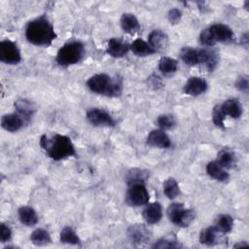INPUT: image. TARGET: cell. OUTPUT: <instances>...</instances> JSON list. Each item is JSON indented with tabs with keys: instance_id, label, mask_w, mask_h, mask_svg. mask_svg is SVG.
<instances>
[{
	"instance_id": "obj_1",
	"label": "cell",
	"mask_w": 249,
	"mask_h": 249,
	"mask_svg": "<svg viewBox=\"0 0 249 249\" xmlns=\"http://www.w3.org/2000/svg\"><path fill=\"white\" fill-rule=\"evenodd\" d=\"M56 37L53 25L45 16H40L26 24L25 38L32 45L49 47Z\"/></svg>"
},
{
	"instance_id": "obj_2",
	"label": "cell",
	"mask_w": 249,
	"mask_h": 249,
	"mask_svg": "<svg viewBox=\"0 0 249 249\" xmlns=\"http://www.w3.org/2000/svg\"><path fill=\"white\" fill-rule=\"evenodd\" d=\"M40 145L48 157L53 160H61L76 155V149L71 138L59 133H55L51 137L46 134L42 135Z\"/></svg>"
},
{
	"instance_id": "obj_3",
	"label": "cell",
	"mask_w": 249,
	"mask_h": 249,
	"mask_svg": "<svg viewBox=\"0 0 249 249\" xmlns=\"http://www.w3.org/2000/svg\"><path fill=\"white\" fill-rule=\"evenodd\" d=\"M87 87L94 93L116 97L122 93L123 81L120 78H112L107 74L99 73L87 81Z\"/></svg>"
},
{
	"instance_id": "obj_4",
	"label": "cell",
	"mask_w": 249,
	"mask_h": 249,
	"mask_svg": "<svg viewBox=\"0 0 249 249\" xmlns=\"http://www.w3.org/2000/svg\"><path fill=\"white\" fill-rule=\"evenodd\" d=\"M85 53V47L79 41L64 44L56 53V62L60 66H70L80 62Z\"/></svg>"
},
{
	"instance_id": "obj_5",
	"label": "cell",
	"mask_w": 249,
	"mask_h": 249,
	"mask_svg": "<svg viewBox=\"0 0 249 249\" xmlns=\"http://www.w3.org/2000/svg\"><path fill=\"white\" fill-rule=\"evenodd\" d=\"M167 217L170 222L179 227H189L196 218V213L193 209L185 208L182 203L173 202L166 210Z\"/></svg>"
},
{
	"instance_id": "obj_6",
	"label": "cell",
	"mask_w": 249,
	"mask_h": 249,
	"mask_svg": "<svg viewBox=\"0 0 249 249\" xmlns=\"http://www.w3.org/2000/svg\"><path fill=\"white\" fill-rule=\"evenodd\" d=\"M128 186L125 199L129 205L141 206L148 203L150 196L144 183H135Z\"/></svg>"
},
{
	"instance_id": "obj_7",
	"label": "cell",
	"mask_w": 249,
	"mask_h": 249,
	"mask_svg": "<svg viewBox=\"0 0 249 249\" xmlns=\"http://www.w3.org/2000/svg\"><path fill=\"white\" fill-rule=\"evenodd\" d=\"M0 60L6 64H18L20 62V51L15 42L9 39L0 42Z\"/></svg>"
},
{
	"instance_id": "obj_8",
	"label": "cell",
	"mask_w": 249,
	"mask_h": 249,
	"mask_svg": "<svg viewBox=\"0 0 249 249\" xmlns=\"http://www.w3.org/2000/svg\"><path fill=\"white\" fill-rule=\"evenodd\" d=\"M87 119L94 126H114L113 117L106 111L98 108L90 109L87 112Z\"/></svg>"
},
{
	"instance_id": "obj_9",
	"label": "cell",
	"mask_w": 249,
	"mask_h": 249,
	"mask_svg": "<svg viewBox=\"0 0 249 249\" xmlns=\"http://www.w3.org/2000/svg\"><path fill=\"white\" fill-rule=\"evenodd\" d=\"M208 29L215 43L217 42L230 43V42H232L234 39L232 30L226 24L215 23L209 26Z\"/></svg>"
},
{
	"instance_id": "obj_10",
	"label": "cell",
	"mask_w": 249,
	"mask_h": 249,
	"mask_svg": "<svg viewBox=\"0 0 249 249\" xmlns=\"http://www.w3.org/2000/svg\"><path fill=\"white\" fill-rule=\"evenodd\" d=\"M130 49V46L121 38H110L108 40L106 53L112 57L120 58L124 56Z\"/></svg>"
},
{
	"instance_id": "obj_11",
	"label": "cell",
	"mask_w": 249,
	"mask_h": 249,
	"mask_svg": "<svg viewBox=\"0 0 249 249\" xmlns=\"http://www.w3.org/2000/svg\"><path fill=\"white\" fill-rule=\"evenodd\" d=\"M206 81L200 77H191L184 86V92L191 96H197L207 90Z\"/></svg>"
},
{
	"instance_id": "obj_12",
	"label": "cell",
	"mask_w": 249,
	"mask_h": 249,
	"mask_svg": "<svg viewBox=\"0 0 249 249\" xmlns=\"http://www.w3.org/2000/svg\"><path fill=\"white\" fill-rule=\"evenodd\" d=\"M147 145L160 149H166L171 146L168 135L162 129L152 130L147 137Z\"/></svg>"
},
{
	"instance_id": "obj_13",
	"label": "cell",
	"mask_w": 249,
	"mask_h": 249,
	"mask_svg": "<svg viewBox=\"0 0 249 249\" xmlns=\"http://www.w3.org/2000/svg\"><path fill=\"white\" fill-rule=\"evenodd\" d=\"M127 235L131 240V242L138 245H141L147 242L150 238L148 229L141 224H135V225L129 226V228L127 229Z\"/></svg>"
},
{
	"instance_id": "obj_14",
	"label": "cell",
	"mask_w": 249,
	"mask_h": 249,
	"mask_svg": "<svg viewBox=\"0 0 249 249\" xmlns=\"http://www.w3.org/2000/svg\"><path fill=\"white\" fill-rule=\"evenodd\" d=\"M149 45L155 50V52H160L166 49L168 45V37L167 35L160 30V29H155L153 30L148 37Z\"/></svg>"
},
{
	"instance_id": "obj_15",
	"label": "cell",
	"mask_w": 249,
	"mask_h": 249,
	"mask_svg": "<svg viewBox=\"0 0 249 249\" xmlns=\"http://www.w3.org/2000/svg\"><path fill=\"white\" fill-rule=\"evenodd\" d=\"M199 59L198 64L204 65L208 71H212L218 64L219 55L211 49H199Z\"/></svg>"
},
{
	"instance_id": "obj_16",
	"label": "cell",
	"mask_w": 249,
	"mask_h": 249,
	"mask_svg": "<svg viewBox=\"0 0 249 249\" xmlns=\"http://www.w3.org/2000/svg\"><path fill=\"white\" fill-rule=\"evenodd\" d=\"M142 216L147 224L154 225L160 221L162 217V208L159 202H153L146 206Z\"/></svg>"
},
{
	"instance_id": "obj_17",
	"label": "cell",
	"mask_w": 249,
	"mask_h": 249,
	"mask_svg": "<svg viewBox=\"0 0 249 249\" xmlns=\"http://www.w3.org/2000/svg\"><path fill=\"white\" fill-rule=\"evenodd\" d=\"M220 108L225 117L229 116L232 119H238L242 115V106L239 101L234 98L225 100L220 105Z\"/></svg>"
},
{
	"instance_id": "obj_18",
	"label": "cell",
	"mask_w": 249,
	"mask_h": 249,
	"mask_svg": "<svg viewBox=\"0 0 249 249\" xmlns=\"http://www.w3.org/2000/svg\"><path fill=\"white\" fill-rule=\"evenodd\" d=\"M1 125L5 130L15 132L22 127L23 119L18 114H16V113L7 114L2 117Z\"/></svg>"
},
{
	"instance_id": "obj_19",
	"label": "cell",
	"mask_w": 249,
	"mask_h": 249,
	"mask_svg": "<svg viewBox=\"0 0 249 249\" xmlns=\"http://www.w3.org/2000/svg\"><path fill=\"white\" fill-rule=\"evenodd\" d=\"M206 172L211 178L220 182H226L229 180L230 177L226 169L222 167L216 160H212L207 163Z\"/></svg>"
},
{
	"instance_id": "obj_20",
	"label": "cell",
	"mask_w": 249,
	"mask_h": 249,
	"mask_svg": "<svg viewBox=\"0 0 249 249\" xmlns=\"http://www.w3.org/2000/svg\"><path fill=\"white\" fill-rule=\"evenodd\" d=\"M121 27L128 34H132L139 30L140 24L137 18L130 13H124L121 17Z\"/></svg>"
},
{
	"instance_id": "obj_21",
	"label": "cell",
	"mask_w": 249,
	"mask_h": 249,
	"mask_svg": "<svg viewBox=\"0 0 249 249\" xmlns=\"http://www.w3.org/2000/svg\"><path fill=\"white\" fill-rule=\"evenodd\" d=\"M18 219L21 224L32 227L38 223V216L35 210L30 206H21L18 208Z\"/></svg>"
},
{
	"instance_id": "obj_22",
	"label": "cell",
	"mask_w": 249,
	"mask_h": 249,
	"mask_svg": "<svg viewBox=\"0 0 249 249\" xmlns=\"http://www.w3.org/2000/svg\"><path fill=\"white\" fill-rule=\"evenodd\" d=\"M130 50L137 56H147L156 53L149 43L141 38H138L132 42L130 45Z\"/></svg>"
},
{
	"instance_id": "obj_23",
	"label": "cell",
	"mask_w": 249,
	"mask_h": 249,
	"mask_svg": "<svg viewBox=\"0 0 249 249\" xmlns=\"http://www.w3.org/2000/svg\"><path fill=\"white\" fill-rule=\"evenodd\" d=\"M15 108L18 112L17 114H18L23 120H29L35 112L33 104L27 99H18L15 102Z\"/></svg>"
},
{
	"instance_id": "obj_24",
	"label": "cell",
	"mask_w": 249,
	"mask_h": 249,
	"mask_svg": "<svg viewBox=\"0 0 249 249\" xmlns=\"http://www.w3.org/2000/svg\"><path fill=\"white\" fill-rule=\"evenodd\" d=\"M233 227V219L229 214H221L217 217L215 221L214 228L218 232L228 233L232 230Z\"/></svg>"
},
{
	"instance_id": "obj_25",
	"label": "cell",
	"mask_w": 249,
	"mask_h": 249,
	"mask_svg": "<svg viewBox=\"0 0 249 249\" xmlns=\"http://www.w3.org/2000/svg\"><path fill=\"white\" fill-rule=\"evenodd\" d=\"M181 59L190 66H195L198 64L199 51L191 47H184L180 52Z\"/></svg>"
},
{
	"instance_id": "obj_26",
	"label": "cell",
	"mask_w": 249,
	"mask_h": 249,
	"mask_svg": "<svg viewBox=\"0 0 249 249\" xmlns=\"http://www.w3.org/2000/svg\"><path fill=\"white\" fill-rule=\"evenodd\" d=\"M30 240L36 246H45L52 242V238L49 231L41 228L36 229L35 231H32L30 235Z\"/></svg>"
},
{
	"instance_id": "obj_27",
	"label": "cell",
	"mask_w": 249,
	"mask_h": 249,
	"mask_svg": "<svg viewBox=\"0 0 249 249\" xmlns=\"http://www.w3.org/2000/svg\"><path fill=\"white\" fill-rule=\"evenodd\" d=\"M216 161L225 169L231 168L235 163V157L234 154L230 149H222L218 155Z\"/></svg>"
},
{
	"instance_id": "obj_28",
	"label": "cell",
	"mask_w": 249,
	"mask_h": 249,
	"mask_svg": "<svg viewBox=\"0 0 249 249\" xmlns=\"http://www.w3.org/2000/svg\"><path fill=\"white\" fill-rule=\"evenodd\" d=\"M149 173L147 170L140 168H132L126 174V183L127 185L135 183H144L148 179Z\"/></svg>"
},
{
	"instance_id": "obj_29",
	"label": "cell",
	"mask_w": 249,
	"mask_h": 249,
	"mask_svg": "<svg viewBox=\"0 0 249 249\" xmlns=\"http://www.w3.org/2000/svg\"><path fill=\"white\" fill-rule=\"evenodd\" d=\"M59 240L62 243L71 245H81V239L76 234L75 231L70 227H65L61 230L59 234Z\"/></svg>"
},
{
	"instance_id": "obj_30",
	"label": "cell",
	"mask_w": 249,
	"mask_h": 249,
	"mask_svg": "<svg viewBox=\"0 0 249 249\" xmlns=\"http://www.w3.org/2000/svg\"><path fill=\"white\" fill-rule=\"evenodd\" d=\"M217 234L218 231L217 230L214 228V226L212 227H208L204 230H202L199 233V242L201 244L210 246L215 244L216 240H217Z\"/></svg>"
},
{
	"instance_id": "obj_31",
	"label": "cell",
	"mask_w": 249,
	"mask_h": 249,
	"mask_svg": "<svg viewBox=\"0 0 249 249\" xmlns=\"http://www.w3.org/2000/svg\"><path fill=\"white\" fill-rule=\"evenodd\" d=\"M178 68V61L172 57L162 56L159 61V69L165 75L174 73Z\"/></svg>"
},
{
	"instance_id": "obj_32",
	"label": "cell",
	"mask_w": 249,
	"mask_h": 249,
	"mask_svg": "<svg viewBox=\"0 0 249 249\" xmlns=\"http://www.w3.org/2000/svg\"><path fill=\"white\" fill-rule=\"evenodd\" d=\"M163 192L166 197H168L169 199L176 198L180 193L179 185L176 180L173 178L166 179L163 183Z\"/></svg>"
},
{
	"instance_id": "obj_33",
	"label": "cell",
	"mask_w": 249,
	"mask_h": 249,
	"mask_svg": "<svg viewBox=\"0 0 249 249\" xmlns=\"http://www.w3.org/2000/svg\"><path fill=\"white\" fill-rule=\"evenodd\" d=\"M153 247L154 248H178V247H181V245L180 243H178L176 237L173 234H170L159 239L157 242H155Z\"/></svg>"
},
{
	"instance_id": "obj_34",
	"label": "cell",
	"mask_w": 249,
	"mask_h": 249,
	"mask_svg": "<svg viewBox=\"0 0 249 249\" xmlns=\"http://www.w3.org/2000/svg\"><path fill=\"white\" fill-rule=\"evenodd\" d=\"M157 124L160 129L168 130V129H171L172 127H174L176 121L172 115L163 114V115H160L158 117Z\"/></svg>"
},
{
	"instance_id": "obj_35",
	"label": "cell",
	"mask_w": 249,
	"mask_h": 249,
	"mask_svg": "<svg viewBox=\"0 0 249 249\" xmlns=\"http://www.w3.org/2000/svg\"><path fill=\"white\" fill-rule=\"evenodd\" d=\"M225 118L226 117L221 111L220 105H216L212 111V121L214 124L220 128H225V124H224Z\"/></svg>"
},
{
	"instance_id": "obj_36",
	"label": "cell",
	"mask_w": 249,
	"mask_h": 249,
	"mask_svg": "<svg viewBox=\"0 0 249 249\" xmlns=\"http://www.w3.org/2000/svg\"><path fill=\"white\" fill-rule=\"evenodd\" d=\"M199 41H200V44L205 46V47H212L214 46L216 43L214 42V40L212 39V36L209 32V29L208 27L203 29L201 32H200V35H199Z\"/></svg>"
},
{
	"instance_id": "obj_37",
	"label": "cell",
	"mask_w": 249,
	"mask_h": 249,
	"mask_svg": "<svg viewBox=\"0 0 249 249\" xmlns=\"http://www.w3.org/2000/svg\"><path fill=\"white\" fill-rule=\"evenodd\" d=\"M181 18H182V12L179 9L173 8L168 11L167 18L171 24H177L180 21Z\"/></svg>"
},
{
	"instance_id": "obj_38",
	"label": "cell",
	"mask_w": 249,
	"mask_h": 249,
	"mask_svg": "<svg viewBox=\"0 0 249 249\" xmlns=\"http://www.w3.org/2000/svg\"><path fill=\"white\" fill-rule=\"evenodd\" d=\"M12 237V231L8 225L2 223L1 224V231H0V240L2 243L9 241Z\"/></svg>"
},
{
	"instance_id": "obj_39",
	"label": "cell",
	"mask_w": 249,
	"mask_h": 249,
	"mask_svg": "<svg viewBox=\"0 0 249 249\" xmlns=\"http://www.w3.org/2000/svg\"><path fill=\"white\" fill-rule=\"evenodd\" d=\"M235 87L238 90L247 92L248 91V87H249V81L247 76H240L236 82H235Z\"/></svg>"
},
{
	"instance_id": "obj_40",
	"label": "cell",
	"mask_w": 249,
	"mask_h": 249,
	"mask_svg": "<svg viewBox=\"0 0 249 249\" xmlns=\"http://www.w3.org/2000/svg\"><path fill=\"white\" fill-rule=\"evenodd\" d=\"M149 81H150V84H151V86H153L155 89H159V88H160V87H161V83H160V79H159V77H157V76H153V77H150Z\"/></svg>"
},
{
	"instance_id": "obj_41",
	"label": "cell",
	"mask_w": 249,
	"mask_h": 249,
	"mask_svg": "<svg viewBox=\"0 0 249 249\" xmlns=\"http://www.w3.org/2000/svg\"><path fill=\"white\" fill-rule=\"evenodd\" d=\"M241 43H244L245 45H247L248 43V33H245L242 38H241Z\"/></svg>"
},
{
	"instance_id": "obj_42",
	"label": "cell",
	"mask_w": 249,
	"mask_h": 249,
	"mask_svg": "<svg viewBox=\"0 0 249 249\" xmlns=\"http://www.w3.org/2000/svg\"><path fill=\"white\" fill-rule=\"evenodd\" d=\"M247 245H248L247 243H242V242H240V243H238V244H235L233 247L237 248V247H242V246H247Z\"/></svg>"
}]
</instances>
